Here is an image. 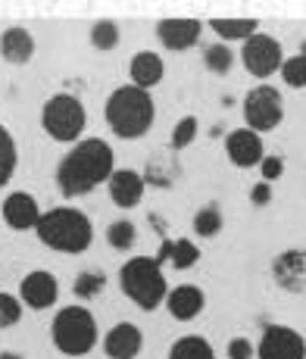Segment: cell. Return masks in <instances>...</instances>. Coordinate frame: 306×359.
I'll use <instances>...</instances> for the list:
<instances>
[{
	"label": "cell",
	"mask_w": 306,
	"mask_h": 359,
	"mask_svg": "<svg viewBox=\"0 0 306 359\" xmlns=\"http://www.w3.org/2000/svg\"><path fill=\"white\" fill-rule=\"evenodd\" d=\"M116 172V154L103 137H81L57 165V188L62 197H85Z\"/></svg>",
	"instance_id": "obj_1"
},
{
	"label": "cell",
	"mask_w": 306,
	"mask_h": 359,
	"mask_svg": "<svg viewBox=\"0 0 306 359\" xmlns=\"http://www.w3.org/2000/svg\"><path fill=\"white\" fill-rule=\"evenodd\" d=\"M34 234L41 244L57 253H85L94 241V225L75 206H53V210L41 212Z\"/></svg>",
	"instance_id": "obj_2"
},
{
	"label": "cell",
	"mask_w": 306,
	"mask_h": 359,
	"mask_svg": "<svg viewBox=\"0 0 306 359\" xmlns=\"http://www.w3.org/2000/svg\"><path fill=\"white\" fill-rule=\"evenodd\" d=\"M153 119H157V107H153L150 91H141L131 81L119 85L107 97V126L113 128V135L125 137V141L144 137L150 131Z\"/></svg>",
	"instance_id": "obj_3"
},
{
	"label": "cell",
	"mask_w": 306,
	"mask_h": 359,
	"mask_svg": "<svg viewBox=\"0 0 306 359\" xmlns=\"http://www.w3.org/2000/svg\"><path fill=\"white\" fill-rule=\"evenodd\" d=\"M119 287L144 313H153L157 306H163L166 294H169V281H166L163 266L157 262V257H131L128 262H122Z\"/></svg>",
	"instance_id": "obj_4"
},
{
	"label": "cell",
	"mask_w": 306,
	"mask_h": 359,
	"mask_svg": "<svg viewBox=\"0 0 306 359\" xmlns=\"http://www.w3.org/2000/svg\"><path fill=\"white\" fill-rule=\"evenodd\" d=\"M51 337H53L60 353L85 356L94 350L100 331H97V319L88 306H62L57 313V319H53Z\"/></svg>",
	"instance_id": "obj_5"
},
{
	"label": "cell",
	"mask_w": 306,
	"mask_h": 359,
	"mask_svg": "<svg viewBox=\"0 0 306 359\" xmlns=\"http://www.w3.org/2000/svg\"><path fill=\"white\" fill-rule=\"evenodd\" d=\"M41 126L44 131L60 144H79L81 131L88 126L85 103L75 94H53L41 109Z\"/></svg>",
	"instance_id": "obj_6"
},
{
	"label": "cell",
	"mask_w": 306,
	"mask_h": 359,
	"mask_svg": "<svg viewBox=\"0 0 306 359\" xmlns=\"http://www.w3.org/2000/svg\"><path fill=\"white\" fill-rule=\"evenodd\" d=\"M284 119V97L272 85H256L244 94V122L250 131H275Z\"/></svg>",
	"instance_id": "obj_7"
},
{
	"label": "cell",
	"mask_w": 306,
	"mask_h": 359,
	"mask_svg": "<svg viewBox=\"0 0 306 359\" xmlns=\"http://www.w3.org/2000/svg\"><path fill=\"white\" fill-rule=\"evenodd\" d=\"M241 63H244V69L253 79H269V75L278 72L284 63L281 41L266 32H256L253 38H247L244 47H241Z\"/></svg>",
	"instance_id": "obj_8"
},
{
	"label": "cell",
	"mask_w": 306,
	"mask_h": 359,
	"mask_svg": "<svg viewBox=\"0 0 306 359\" xmlns=\"http://www.w3.org/2000/svg\"><path fill=\"white\" fill-rule=\"evenodd\" d=\"M260 359H306V341L297 328L291 325H266L260 344H256Z\"/></svg>",
	"instance_id": "obj_9"
},
{
	"label": "cell",
	"mask_w": 306,
	"mask_h": 359,
	"mask_svg": "<svg viewBox=\"0 0 306 359\" xmlns=\"http://www.w3.org/2000/svg\"><path fill=\"white\" fill-rule=\"evenodd\" d=\"M204 34V22L200 19H185V16H169L157 22V38L166 50H191Z\"/></svg>",
	"instance_id": "obj_10"
},
{
	"label": "cell",
	"mask_w": 306,
	"mask_h": 359,
	"mask_svg": "<svg viewBox=\"0 0 306 359\" xmlns=\"http://www.w3.org/2000/svg\"><path fill=\"white\" fill-rule=\"evenodd\" d=\"M60 297V281L53 272H47V269H34L22 278V285H19V300H22V306H32V309H47L53 306Z\"/></svg>",
	"instance_id": "obj_11"
},
{
	"label": "cell",
	"mask_w": 306,
	"mask_h": 359,
	"mask_svg": "<svg viewBox=\"0 0 306 359\" xmlns=\"http://www.w3.org/2000/svg\"><path fill=\"white\" fill-rule=\"evenodd\" d=\"M272 278L281 291L288 294H303L306 291V250H291L278 253L272 259Z\"/></svg>",
	"instance_id": "obj_12"
},
{
	"label": "cell",
	"mask_w": 306,
	"mask_h": 359,
	"mask_svg": "<svg viewBox=\"0 0 306 359\" xmlns=\"http://www.w3.org/2000/svg\"><path fill=\"white\" fill-rule=\"evenodd\" d=\"M225 154L238 169H250V165L262 163L266 144H262V135H256V131L234 128V131H228V137H225Z\"/></svg>",
	"instance_id": "obj_13"
},
{
	"label": "cell",
	"mask_w": 306,
	"mask_h": 359,
	"mask_svg": "<svg viewBox=\"0 0 306 359\" xmlns=\"http://www.w3.org/2000/svg\"><path fill=\"white\" fill-rule=\"evenodd\" d=\"M107 191H109V200H113L119 210H135L144 200L147 182H144V175L135 169H116L107 182Z\"/></svg>",
	"instance_id": "obj_14"
},
{
	"label": "cell",
	"mask_w": 306,
	"mask_h": 359,
	"mask_svg": "<svg viewBox=\"0 0 306 359\" xmlns=\"http://www.w3.org/2000/svg\"><path fill=\"white\" fill-rule=\"evenodd\" d=\"M4 222L10 225L13 231H34L41 222V206L29 191H13L4 200Z\"/></svg>",
	"instance_id": "obj_15"
},
{
	"label": "cell",
	"mask_w": 306,
	"mask_h": 359,
	"mask_svg": "<svg viewBox=\"0 0 306 359\" xmlns=\"http://www.w3.org/2000/svg\"><path fill=\"white\" fill-rule=\"evenodd\" d=\"M144 347V334L135 322H116L103 337V350L109 359H138Z\"/></svg>",
	"instance_id": "obj_16"
},
{
	"label": "cell",
	"mask_w": 306,
	"mask_h": 359,
	"mask_svg": "<svg viewBox=\"0 0 306 359\" xmlns=\"http://www.w3.org/2000/svg\"><path fill=\"white\" fill-rule=\"evenodd\" d=\"M206 306V294L200 291L197 285H178L166 294V309H169L172 319L178 322H191L204 313Z\"/></svg>",
	"instance_id": "obj_17"
},
{
	"label": "cell",
	"mask_w": 306,
	"mask_h": 359,
	"mask_svg": "<svg viewBox=\"0 0 306 359\" xmlns=\"http://www.w3.org/2000/svg\"><path fill=\"white\" fill-rule=\"evenodd\" d=\"M128 75H131V85L141 88V91H153L159 81L166 79V63L159 53L153 50H138L128 63Z\"/></svg>",
	"instance_id": "obj_18"
},
{
	"label": "cell",
	"mask_w": 306,
	"mask_h": 359,
	"mask_svg": "<svg viewBox=\"0 0 306 359\" xmlns=\"http://www.w3.org/2000/svg\"><path fill=\"white\" fill-rule=\"evenodd\" d=\"M0 57L13 66H25L34 57V38L29 29L22 25H13L0 34Z\"/></svg>",
	"instance_id": "obj_19"
},
{
	"label": "cell",
	"mask_w": 306,
	"mask_h": 359,
	"mask_svg": "<svg viewBox=\"0 0 306 359\" xmlns=\"http://www.w3.org/2000/svg\"><path fill=\"white\" fill-rule=\"evenodd\" d=\"M169 259L172 266L178 269V272H185V269H194L200 262V247L194 244L191 238H178V241H163V247H159L157 253V262L163 266V262Z\"/></svg>",
	"instance_id": "obj_20"
},
{
	"label": "cell",
	"mask_w": 306,
	"mask_h": 359,
	"mask_svg": "<svg viewBox=\"0 0 306 359\" xmlns=\"http://www.w3.org/2000/svg\"><path fill=\"white\" fill-rule=\"evenodd\" d=\"M210 29L219 34L222 44H232V41L253 38L260 22H256V19H210Z\"/></svg>",
	"instance_id": "obj_21"
},
{
	"label": "cell",
	"mask_w": 306,
	"mask_h": 359,
	"mask_svg": "<svg viewBox=\"0 0 306 359\" xmlns=\"http://www.w3.org/2000/svg\"><path fill=\"white\" fill-rule=\"evenodd\" d=\"M169 359H215V350L206 337L185 334L169 347Z\"/></svg>",
	"instance_id": "obj_22"
},
{
	"label": "cell",
	"mask_w": 306,
	"mask_h": 359,
	"mask_svg": "<svg viewBox=\"0 0 306 359\" xmlns=\"http://www.w3.org/2000/svg\"><path fill=\"white\" fill-rule=\"evenodd\" d=\"M222 229H225V216L215 203H206L194 212V234L197 238H215Z\"/></svg>",
	"instance_id": "obj_23"
},
{
	"label": "cell",
	"mask_w": 306,
	"mask_h": 359,
	"mask_svg": "<svg viewBox=\"0 0 306 359\" xmlns=\"http://www.w3.org/2000/svg\"><path fill=\"white\" fill-rule=\"evenodd\" d=\"M16 163H19V150H16V141H13L10 128L0 122V188L13 178L16 172Z\"/></svg>",
	"instance_id": "obj_24"
},
{
	"label": "cell",
	"mask_w": 306,
	"mask_h": 359,
	"mask_svg": "<svg viewBox=\"0 0 306 359\" xmlns=\"http://www.w3.org/2000/svg\"><path fill=\"white\" fill-rule=\"evenodd\" d=\"M204 66L210 69V72H215V75H225L228 69L234 66V50L228 44H222V41L219 44H210L204 50Z\"/></svg>",
	"instance_id": "obj_25"
},
{
	"label": "cell",
	"mask_w": 306,
	"mask_h": 359,
	"mask_svg": "<svg viewBox=\"0 0 306 359\" xmlns=\"http://www.w3.org/2000/svg\"><path fill=\"white\" fill-rule=\"evenodd\" d=\"M197 131H200V122H197V116H182V119L172 126V137H169V147L175 150H185V147H191L194 144V137H197Z\"/></svg>",
	"instance_id": "obj_26"
},
{
	"label": "cell",
	"mask_w": 306,
	"mask_h": 359,
	"mask_svg": "<svg viewBox=\"0 0 306 359\" xmlns=\"http://www.w3.org/2000/svg\"><path fill=\"white\" fill-rule=\"evenodd\" d=\"M107 241H109V247H116V250H131L138 241L135 222H131V219H116V222L107 229Z\"/></svg>",
	"instance_id": "obj_27"
},
{
	"label": "cell",
	"mask_w": 306,
	"mask_h": 359,
	"mask_svg": "<svg viewBox=\"0 0 306 359\" xmlns=\"http://www.w3.org/2000/svg\"><path fill=\"white\" fill-rule=\"evenodd\" d=\"M103 287H107V275L97 272V269H88V272H81L79 278H75L72 291H75V297H81V300H91Z\"/></svg>",
	"instance_id": "obj_28"
},
{
	"label": "cell",
	"mask_w": 306,
	"mask_h": 359,
	"mask_svg": "<svg viewBox=\"0 0 306 359\" xmlns=\"http://www.w3.org/2000/svg\"><path fill=\"white\" fill-rule=\"evenodd\" d=\"M91 44L97 50H113L116 44H119V25L113 22V19H100V22H94L91 29Z\"/></svg>",
	"instance_id": "obj_29"
},
{
	"label": "cell",
	"mask_w": 306,
	"mask_h": 359,
	"mask_svg": "<svg viewBox=\"0 0 306 359\" xmlns=\"http://www.w3.org/2000/svg\"><path fill=\"white\" fill-rule=\"evenodd\" d=\"M281 81L288 88H306V57L303 53H297V57H284L281 63Z\"/></svg>",
	"instance_id": "obj_30"
},
{
	"label": "cell",
	"mask_w": 306,
	"mask_h": 359,
	"mask_svg": "<svg viewBox=\"0 0 306 359\" xmlns=\"http://www.w3.org/2000/svg\"><path fill=\"white\" fill-rule=\"evenodd\" d=\"M22 319V300L0 291V328H10Z\"/></svg>",
	"instance_id": "obj_31"
},
{
	"label": "cell",
	"mask_w": 306,
	"mask_h": 359,
	"mask_svg": "<svg viewBox=\"0 0 306 359\" xmlns=\"http://www.w3.org/2000/svg\"><path fill=\"white\" fill-rule=\"evenodd\" d=\"M260 182H266V184H275L278 178L284 175V160L281 156H275V154H266L262 156V163H260Z\"/></svg>",
	"instance_id": "obj_32"
},
{
	"label": "cell",
	"mask_w": 306,
	"mask_h": 359,
	"mask_svg": "<svg viewBox=\"0 0 306 359\" xmlns=\"http://www.w3.org/2000/svg\"><path fill=\"white\" fill-rule=\"evenodd\" d=\"M228 359H253V344L247 337H232L228 341Z\"/></svg>",
	"instance_id": "obj_33"
},
{
	"label": "cell",
	"mask_w": 306,
	"mask_h": 359,
	"mask_svg": "<svg viewBox=\"0 0 306 359\" xmlns=\"http://www.w3.org/2000/svg\"><path fill=\"white\" fill-rule=\"evenodd\" d=\"M250 203H256V206H266V203H272V184H266V182H256L253 188H250Z\"/></svg>",
	"instance_id": "obj_34"
},
{
	"label": "cell",
	"mask_w": 306,
	"mask_h": 359,
	"mask_svg": "<svg viewBox=\"0 0 306 359\" xmlns=\"http://www.w3.org/2000/svg\"><path fill=\"white\" fill-rule=\"evenodd\" d=\"M0 359H22V356L13 353V350H4V353H0Z\"/></svg>",
	"instance_id": "obj_35"
}]
</instances>
